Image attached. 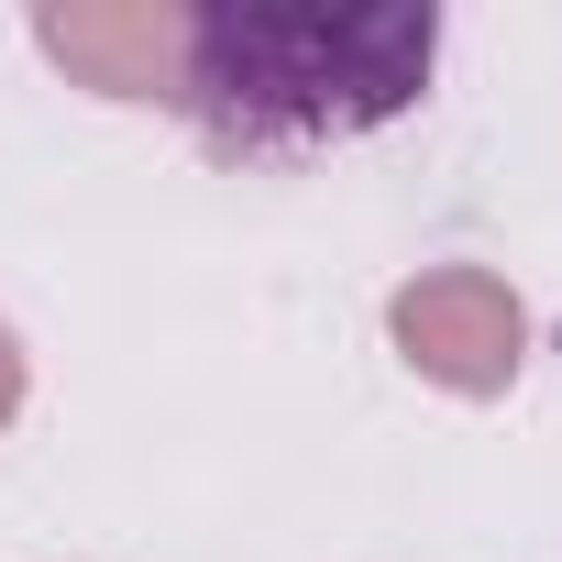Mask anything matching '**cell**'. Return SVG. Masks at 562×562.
<instances>
[{"label":"cell","mask_w":562,"mask_h":562,"mask_svg":"<svg viewBox=\"0 0 562 562\" xmlns=\"http://www.w3.org/2000/svg\"><path fill=\"white\" fill-rule=\"evenodd\" d=\"M430 12H199L188 23V111L210 144L310 155L397 122L430 78Z\"/></svg>","instance_id":"6da1fadb"}]
</instances>
